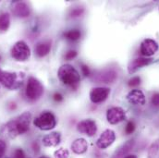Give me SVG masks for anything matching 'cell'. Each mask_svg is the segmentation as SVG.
I'll use <instances>...</instances> for the list:
<instances>
[{"label":"cell","instance_id":"603a6c76","mask_svg":"<svg viewBox=\"0 0 159 158\" xmlns=\"http://www.w3.org/2000/svg\"><path fill=\"white\" fill-rule=\"evenodd\" d=\"M54 156H55V158H69L70 152L67 149L60 148V149H57V151H55Z\"/></svg>","mask_w":159,"mask_h":158},{"label":"cell","instance_id":"4316f807","mask_svg":"<svg viewBox=\"0 0 159 158\" xmlns=\"http://www.w3.org/2000/svg\"><path fill=\"white\" fill-rule=\"evenodd\" d=\"M77 55H78L77 51H75V50H70V51H68V52L66 53L65 58H66L67 60H71V59L75 58V57L77 56Z\"/></svg>","mask_w":159,"mask_h":158},{"label":"cell","instance_id":"9c48e42d","mask_svg":"<svg viewBox=\"0 0 159 158\" xmlns=\"http://www.w3.org/2000/svg\"><path fill=\"white\" fill-rule=\"evenodd\" d=\"M110 94V89L107 87H95L90 92V100L93 104H99L106 101Z\"/></svg>","mask_w":159,"mask_h":158},{"label":"cell","instance_id":"44dd1931","mask_svg":"<svg viewBox=\"0 0 159 158\" xmlns=\"http://www.w3.org/2000/svg\"><path fill=\"white\" fill-rule=\"evenodd\" d=\"M159 152V140L155 141L149 147L148 153H147V158H156Z\"/></svg>","mask_w":159,"mask_h":158},{"label":"cell","instance_id":"d6986e66","mask_svg":"<svg viewBox=\"0 0 159 158\" xmlns=\"http://www.w3.org/2000/svg\"><path fill=\"white\" fill-rule=\"evenodd\" d=\"M51 50V42L50 41H43L37 43L35 48V53L39 57H43L49 54Z\"/></svg>","mask_w":159,"mask_h":158},{"label":"cell","instance_id":"1f68e13d","mask_svg":"<svg viewBox=\"0 0 159 158\" xmlns=\"http://www.w3.org/2000/svg\"><path fill=\"white\" fill-rule=\"evenodd\" d=\"M15 156H16V158H23V156H24L23 151L20 150V149L16 150L15 151Z\"/></svg>","mask_w":159,"mask_h":158},{"label":"cell","instance_id":"f546056e","mask_svg":"<svg viewBox=\"0 0 159 158\" xmlns=\"http://www.w3.org/2000/svg\"><path fill=\"white\" fill-rule=\"evenodd\" d=\"M80 69H81V71H82V74L85 76V77H88V76H90V73H91V71H90V69L88 68V66H86V65H84V64H81L80 65Z\"/></svg>","mask_w":159,"mask_h":158},{"label":"cell","instance_id":"7c38bea8","mask_svg":"<svg viewBox=\"0 0 159 158\" xmlns=\"http://www.w3.org/2000/svg\"><path fill=\"white\" fill-rule=\"evenodd\" d=\"M127 100L133 106H143L146 103L145 95L141 90H131L127 94Z\"/></svg>","mask_w":159,"mask_h":158},{"label":"cell","instance_id":"e0dca14e","mask_svg":"<svg viewBox=\"0 0 159 158\" xmlns=\"http://www.w3.org/2000/svg\"><path fill=\"white\" fill-rule=\"evenodd\" d=\"M13 13L19 18H27L31 14V8L28 4L24 2H20L14 6Z\"/></svg>","mask_w":159,"mask_h":158},{"label":"cell","instance_id":"d4e9b609","mask_svg":"<svg viewBox=\"0 0 159 158\" xmlns=\"http://www.w3.org/2000/svg\"><path fill=\"white\" fill-rule=\"evenodd\" d=\"M140 84H141V78L139 76L133 77L128 81V85L129 87H136V86H139Z\"/></svg>","mask_w":159,"mask_h":158},{"label":"cell","instance_id":"7402d4cb","mask_svg":"<svg viewBox=\"0 0 159 158\" xmlns=\"http://www.w3.org/2000/svg\"><path fill=\"white\" fill-rule=\"evenodd\" d=\"M80 32L79 30H70L63 34V36L70 41H77L80 38Z\"/></svg>","mask_w":159,"mask_h":158},{"label":"cell","instance_id":"7a4b0ae2","mask_svg":"<svg viewBox=\"0 0 159 158\" xmlns=\"http://www.w3.org/2000/svg\"><path fill=\"white\" fill-rule=\"evenodd\" d=\"M57 76L63 84L71 88H76L80 80V76L78 70L70 64L61 66L57 71Z\"/></svg>","mask_w":159,"mask_h":158},{"label":"cell","instance_id":"30bf717a","mask_svg":"<svg viewBox=\"0 0 159 158\" xmlns=\"http://www.w3.org/2000/svg\"><path fill=\"white\" fill-rule=\"evenodd\" d=\"M107 119L112 125L119 124L126 119V112L119 106L111 107L107 111Z\"/></svg>","mask_w":159,"mask_h":158},{"label":"cell","instance_id":"ffe728a7","mask_svg":"<svg viewBox=\"0 0 159 158\" xmlns=\"http://www.w3.org/2000/svg\"><path fill=\"white\" fill-rule=\"evenodd\" d=\"M10 25V16L7 12L0 14V32H7Z\"/></svg>","mask_w":159,"mask_h":158},{"label":"cell","instance_id":"e575fe53","mask_svg":"<svg viewBox=\"0 0 159 158\" xmlns=\"http://www.w3.org/2000/svg\"><path fill=\"white\" fill-rule=\"evenodd\" d=\"M0 59H1V57H0Z\"/></svg>","mask_w":159,"mask_h":158},{"label":"cell","instance_id":"ac0fdd59","mask_svg":"<svg viewBox=\"0 0 159 158\" xmlns=\"http://www.w3.org/2000/svg\"><path fill=\"white\" fill-rule=\"evenodd\" d=\"M71 150L76 155H83L88 150V142L85 139L79 138L75 140L71 144Z\"/></svg>","mask_w":159,"mask_h":158},{"label":"cell","instance_id":"83f0119b","mask_svg":"<svg viewBox=\"0 0 159 158\" xmlns=\"http://www.w3.org/2000/svg\"><path fill=\"white\" fill-rule=\"evenodd\" d=\"M151 104L156 107H159V93L153 94L151 98Z\"/></svg>","mask_w":159,"mask_h":158},{"label":"cell","instance_id":"4fadbf2b","mask_svg":"<svg viewBox=\"0 0 159 158\" xmlns=\"http://www.w3.org/2000/svg\"><path fill=\"white\" fill-rule=\"evenodd\" d=\"M153 62L152 58H148V57H138L135 58L133 60H131L129 65H128V72L129 74H132L134 72H136L138 70H140L143 67L148 66Z\"/></svg>","mask_w":159,"mask_h":158},{"label":"cell","instance_id":"277c9868","mask_svg":"<svg viewBox=\"0 0 159 158\" xmlns=\"http://www.w3.org/2000/svg\"><path fill=\"white\" fill-rule=\"evenodd\" d=\"M43 93V86L39 79L31 76L28 79L27 87L25 91L26 97L32 101H36Z\"/></svg>","mask_w":159,"mask_h":158},{"label":"cell","instance_id":"f1b7e54d","mask_svg":"<svg viewBox=\"0 0 159 158\" xmlns=\"http://www.w3.org/2000/svg\"><path fill=\"white\" fill-rule=\"evenodd\" d=\"M6 149H7L6 142H4L3 140H0V158L4 156V155L6 153Z\"/></svg>","mask_w":159,"mask_h":158},{"label":"cell","instance_id":"9a60e30c","mask_svg":"<svg viewBox=\"0 0 159 158\" xmlns=\"http://www.w3.org/2000/svg\"><path fill=\"white\" fill-rule=\"evenodd\" d=\"M118 79V73L113 70H105L97 74L96 80L104 83H113Z\"/></svg>","mask_w":159,"mask_h":158},{"label":"cell","instance_id":"d6a6232c","mask_svg":"<svg viewBox=\"0 0 159 158\" xmlns=\"http://www.w3.org/2000/svg\"><path fill=\"white\" fill-rule=\"evenodd\" d=\"M124 158H137V156L135 155H128V156H126Z\"/></svg>","mask_w":159,"mask_h":158},{"label":"cell","instance_id":"cb8c5ba5","mask_svg":"<svg viewBox=\"0 0 159 158\" xmlns=\"http://www.w3.org/2000/svg\"><path fill=\"white\" fill-rule=\"evenodd\" d=\"M135 123L132 121V120H130V121H129L128 123H127V125H126V128H125V132H126V134L127 135H129V134H132L133 132H134V130H135Z\"/></svg>","mask_w":159,"mask_h":158},{"label":"cell","instance_id":"836d02e7","mask_svg":"<svg viewBox=\"0 0 159 158\" xmlns=\"http://www.w3.org/2000/svg\"><path fill=\"white\" fill-rule=\"evenodd\" d=\"M40 158H49V157H47V156H41Z\"/></svg>","mask_w":159,"mask_h":158},{"label":"cell","instance_id":"484cf974","mask_svg":"<svg viewBox=\"0 0 159 158\" xmlns=\"http://www.w3.org/2000/svg\"><path fill=\"white\" fill-rule=\"evenodd\" d=\"M83 12H84V9L83 8H73L71 11H70V17H72V18H77V17H80L82 14H83Z\"/></svg>","mask_w":159,"mask_h":158},{"label":"cell","instance_id":"52a82bcc","mask_svg":"<svg viewBox=\"0 0 159 158\" xmlns=\"http://www.w3.org/2000/svg\"><path fill=\"white\" fill-rule=\"evenodd\" d=\"M116 140V133L114 130L107 129L102 132L96 141V146L99 149H107L113 144Z\"/></svg>","mask_w":159,"mask_h":158},{"label":"cell","instance_id":"5b68a950","mask_svg":"<svg viewBox=\"0 0 159 158\" xmlns=\"http://www.w3.org/2000/svg\"><path fill=\"white\" fill-rule=\"evenodd\" d=\"M34 125L41 130H51L56 127L57 119L52 112L46 111L34 120Z\"/></svg>","mask_w":159,"mask_h":158},{"label":"cell","instance_id":"ba28073f","mask_svg":"<svg viewBox=\"0 0 159 158\" xmlns=\"http://www.w3.org/2000/svg\"><path fill=\"white\" fill-rule=\"evenodd\" d=\"M77 129L80 133H83V134L87 135L88 137H93L97 132V125H96L95 121L93 119H83L78 123Z\"/></svg>","mask_w":159,"mask_h":158},{"label":"cell","instance_id":"8992f818","mask_svg":"<svg viewBox=\"0 0 159 158\" xmlns=\"http://www.w3.org/2000/svg\"><path fill=\"white\" fill-rule=\"evenodd\" d=\"M11 56L17 61H27L31 56V49L24 41H18L11 49Z\"/></svg>","mask_w":159,"mask_h":158},{"label":"cell","instance_id":"2e32d148","mask_svg":"<svg viewBox=\"0 0 159 158\" xmlns=\"http://www.w3.org/2000/svg\"><path fill=\"white\" fill-rule=\"evenodd\" d=\"M135 144L134 140H129L128 142H126L124 144H122L119 149L114 153L112 158H124L126 156H128V154L133 149Z\"/></svg>","mask_w":159,"mask_h":158},{"label":"cell","instance_id":"8fae6325","mask_svg":"<svg viewBox=\"0 0 159 158\" xmlns=\"http://www.w3.org/2000/svg\"><path fill=\"white\" fill-rule=\"evenodd\" d=\"M158 50V43L153 39H144L140 47V52L144 57H149L155 55Z\"/></svg>","mask_w":159,"mask_h":158},{"label":"cell","instance_id":"5bb4252c","mask_svg":"<svg viewBox=\"0 0 159 158\" xmlns=\"http://www.w3.org/2000/svg\"><path fill=\"white\" fill-rule=\"evenodd\" d=\"M60 142H61V135L57 131H53L45 135L42 140V142L45 147H56L60 143Z\"/></svg>","mask_w":159,"mask_h":158},{"label":"cell","instance_id":"6da1fadb","mask_svg":"<svg viewBox=\"0 0 159 158\" xmlns=\"http://www.w3.org/2000/svg\"><path fill=\"white\" fill-rule=\"evenodd\" d=\"M32 114L30 112H24L18 118L12 119L2 126L0 129V135L6 138L14 139L19 135L24 134L30 129V123Z\"/></svg>","mask_w":159,"mask_h":158},{"label":"cell","instance_id":"4dcf8cb0","mask_svg":"<svg viewBox=\"0 0 159 158\" xmlns=\"http://www.w3.org/2000/svg\"><path fill=\"white\" fill-rule=\"evenodd\" d=\"M53 98H54V100H55L56 102H61V101L63 100V95H62L61 93H56L54 94Z\"/></svg>","mask_w":159,"mask_h":158},{"label":"cell","instance_id":"3957f363","mask_svg":"<svg viewBox=\"0 0 159 158\" xmlns=\"http://www.w3.org/2000/svg\"><path fill=\"white\" fill-rule=\"evenodd\" d=\"M23 79L24 73L22 72H10L0 69V83L9 90H17L21 87L23 84Z\"/></svg>","mask_w":159,"mask_h":158}]
</instances>
